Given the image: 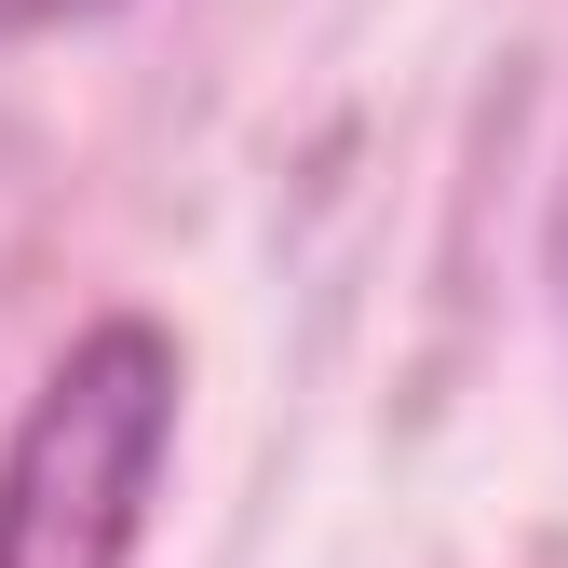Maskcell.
I'll use <instances>...</instances> for the list:
<instances>
[{
	"label": "cell",
	"mask_w": 568,
	"mask_h": 568,
	"mask_svg": "<svg viewBox=\"0 0 568 568\" xmlns=\"http://www.w3.org/2000/svg\"><path fill=\"white\" fill-rule=\"evenodd\" d=\"M176 460V338L150 312L82 325L0 434V568H135Z\"/></svg>",
	"instance_id": "cell-1"
},
{
	"label": "cell",
	"mask_w": 568,
	"mask_h": 568,
	"mask_svg": "<svg viewBox=\"0 0 568 568\" xmlns=\"http://www.w3.org/2000/svg\"><path fill=\"white\" fill-rule=\"evenodd\" d=\"M122 0H0V41H54V28H95Z\"/></svg>",
	"instance_id": "cell-2"
}]
</instances>
